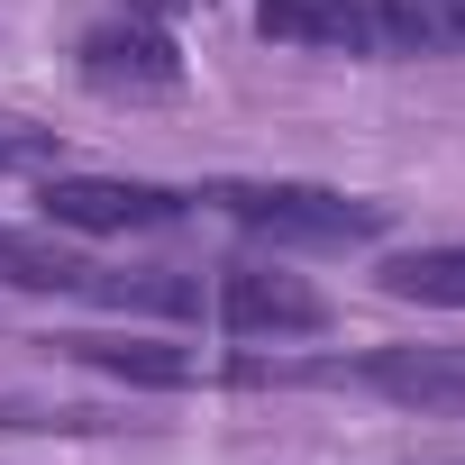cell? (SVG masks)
I'll use <instances>...</instances> for the list:
<instances>
[{
	"label": "cell",
	"mask_w": 465,
	"mask_h": 465,
	"mask_svg": "<svg viewBox=\"0 0 465 465\" xmlns=\"http://www.w3.org/2000/svg\"><path fill=\"white\" fill-rule=\"evenodd\" d=\"M201 201L183 183H146V173H37V219L74 228V238H146V228L192 219Z\"/></svg>",
	"instance_id": "cell-5"
},
{
	"label": "cell",
	"mask_w": 465,
	"mask_h": 465,
	"mask_svg": "<svg viewBox=\"0 0 465 465\" xmlns=\"http://www.w3.org/2000/svg\"><path fill=\"white\" fill-rule=\"evenodd\" d=\"M64 164V137L19 119V110H0V173H55Z\"/></svg>",
	"instance_id": "cell-10"
},
{
	"label": "cell",
	"mask_w": 465,
	"mask_h": 465,
	"mask_svg": "<svg viewBox=\"0 0 465 465\" xmlns=\"http://www.w3.org/2000/svg\"><path fill=\"white\" fill-rule=\"evenodd\" d=\"M92 292L110 311H155V320H210L228 338H320L329 329V292L283 274V265H210V274H183V265H155V274H101L92 265Z\"/></svg>",
	"instance_id": "cell-1"
},
{
	"label": "cell",
	"mask_w": 465,
	"mask_h": 465,
	"mask_svg": "<svg viewBox=\"0 0 465 465\" xmlns=\"http://www.w3.org/2000/svg\"><path fill=\"white\" fill-rule=\"evenodd\" d=\"M119 10H137V19H183V10H210V0H119Z\"/></svg>",
	"instance_id": "cell-11"
},
{
	"label": "cell",
	"mask_w": 465,
	"mask_h": 465,
	"mask_svg": "<svg viewBox=\"0 0 465 465\" xmlns=\"http://www.w3.org/2000/svg\"><path fill=\"white\" fill-rule=\"evenodd\" d=\"M201 210H219L228 228H247L265 247H311V256H338V247H374L383 238V201H356V192H329V183H201L192 192Z\"/></svg>",
	"instance_id": "cell-3"
},
{
	"label": "cell",
	"mask_w": 465,
	"mask_h": 465,
	"mask_svg": "<svg viewBox=\"0 0 465 465\" xmlns=\"http://www.w3.org/2000/svg\"><path fill=\"white\" fill-rule=\"evenodd\" d=\"M329 383H356L392 411H465V347H429V338L420 347H365L356 365L338 356Z\"/></svg>",
	"instance_id": "cell-7"
},
{
	"label": "cell",
	"mask_w": 465,
	"mask_h": 465,
	"mask_svg": "<svg viewBox=\"0 0 465 465\" xmlns=\"http://www.w3.org/2000/svg\"><path fill=\"white\" fill-rule=\"evenodd\" d=\"M256 37L311 46V55H365V64H411V55L465 46L447 0H256Z\"/></svg>",
	"instance_id": "cell-2"
},
{
	"label": "cell",
	"mask_w": 465,
	"mask_h": 465,
	"mask_svg": "<svg viewBox=\"0 0 465 465\" xmlns=\"http://www.w3.org/2000/svg\"><path fill=\"white\" fill-rule=\"evenodd\" d=\"M447 10H456V28H465V0H447Z\"/></svg>",
	"instance_id": "cell-12"
},
{
	"label": "cell",
	"mask_w": 465,
	"mask_h": 465,
	"mask_svg": "<svg viewBox=\"0 0 465 465\" xmlns=\"http://www.w3.org/2000/svg\"><path fill=\"white\" fill-rule=\"evenodd\" d=\"M64 365L83 374H110V383H137V392H201V383H228V392H247V383H329V365H283V356H201V347H164V338H46Z\"/></svg>",
	"instance_id": "cell-4"
},
{
	"label": "cell",
	"mask_w": 465,
	"mask_h": 465,
	"mask_svg": "<svg viewBox=\"0 0 465 465\" xmlns=\"http://www.w3.org/2000/svg\"><path fill=\"white\" fill-rule=\"evenodd\" d=\"M74 64H83V83H92L101 101H173V92H183V46H173V28H164V19H137V10L92 19L83 46H74Z\"/></svg>",
	"instance_id": "cell-6"
},
{
	"label": "cell",
	"mask_w": 465,
	"mask_h": 465,
	"mask_svg": "<svg viewBox=\"0 0 465 465\" xmlns=\"http://www.w3.org/2000/svg\"><path fill=\"white\" fill-rule=\"evenodd\" d=\"M0 283L19 292H92V265L46 247V238H19V228H0Z\"/></svg>",
	"instance_id": "cell-9"
},
{
	"label": "cell",
	"mask_w": 465,
	"mask_h": 465,
	"mask_svg": "<svg viewBox=\"0 0 465 465\" xmlns=\"http://www.w3.org/2000/svg\"><path fill=\"white\" fill-rule=\"evenodd\" d=\"M374 283L392 302H429V311H465V238H438V247H392L374 265Z\"/></svg>",
	"instance_id": "cell-8"
}]
</instances>
